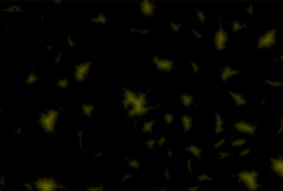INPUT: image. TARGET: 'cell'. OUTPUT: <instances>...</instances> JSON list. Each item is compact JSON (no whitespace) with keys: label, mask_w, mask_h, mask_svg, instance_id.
Wrapping results in <instances>:
<instances>
[{"label":"cell","mask_w":283,"mask_h":191,"mask_svg":"<svg viewBox=\"0 0 283 191\" xmlns=\"http://www.w3.org/2000/svg\"><path fill=\"white\" fill-rule=\"evenodd\" d=\"M236 178L247 191H259L261 188L259 173L255 170H242L236 174Z\"/></svg>","instance_id":"6da1fadb"},{"label":"cell","mask_w":283,"mask_h":191,"mask_svg":"<svg viewBox=\"0 0 283 191\" xmlns=\"http://www.w3.org/2000/svg\"><path fill=\"white\" fill-rule=\"evenodd\" d=\"M277 42V29L271 28L259 36L257 40V48L268 49L275 46Z\"/></svg>","instance_id":"7a4b0ae2"},{"label":"cell","mask_w":283,"mask_h":191,"mask_svg":"<svg viewBox=\"0 0 283 191\" xmlns=\"http://www.w3.org/2000/svg\"><path fill=\"white\" fill-rule=\"evenodd\" d=\"M257 129L256 124L242 120H238L233 125L235 132L245 136H254L257 133Z\"/></svg>","instance_id":"3957f363"},{"label":"cell","mask_w":283,"mask_h":191,"mask_svg":"<svg viewBox=\"0 0 283 191\" xmlns=\"http://www.w3.org/2000/svg\"><path fill=\"white\" fill-rule=\"evenodd\" d=\"M152 62L155 67L160 72H168L173 68L174 62L171 59L161 58L158 56L154 55Z\"/></svg>","instance_id":"277c9868"},{"label":"cell","mask_w":283,"mask_h":191,"mask_svg":"<svg viewBox=\"0 0 283 191\" xmlns=\"http://www.w3.org/2000/svg\"><path fill=\"white\" fill-rule=\"evenodd\" d=\"M228 40L227 33L222 28L221 24H220V27L215 33L214 36V45L216 49L219 51L224 50L227 44Z\"/></svg>","instance_id":"5b68a950"},{"label":"cell","mask_w":283,"mask_h":191,"mask_svg":"<svg viewBox=\"0 0 283 191\" xmlns=\"http://www.w3.org/2000/svg\"><path fill=\"white\" fill-rule=\"evenodd\" d=\"M270 169L275 175L283 181V155L273 156L269 159Z\"/></svg>","instance_id":"8992f818"},{"label":"cell","mask_w":283,"mask_h":191,"mask_svg":"<svg viewBox=\"0 0 283 191\" xmlns=\"http://www.w3.org/2000/svg\"><path fill=\"white\" fill-rule=\"evenodd\" d=\"M214 130L216 134L219 135L225 130V122L221 114L217 112H215L214 117Z\"/></svg>","instance_id":"52a82bcc"},{"label":"cell","mask_w":283,"mask_h":191,"mask_svg":"<svg viewBox=\"0 0 283 191\" xmlns=\"http://www.w3.org/2000/svg\"><path fill=\"white\" fill-rule=\"evenodd\" d=\"M241 72V70H240L226 66L222 68L221 71L220 72V78L222 81L226 82L233 76L239 74Z\"/></svg>","instance_id":"ba28073f"},{"label":"cell","mask_w":283,"mask_h":191,"mask_svg":"<svg viewBox=\"0 0 283 191\" xmlns=\"http://www.w3.org/2000/svg\"><path fill=\"white\" fill-rule=\"evenodd\" d=\"M228 94L235 105L237 107H241L246 105L247 102L246 98L241 93L235 91H228Z\"/></svg>","instance_id":"9c48e42d"},{"label":"cell","mask_w":283,"mask_h":191,"mask_svg":"<svg viewBox=\"0 0 283 191\" xmlns=\"http://www.w3.org/2000/svg\"><path fill=\"white\" fill-rule=\"evenodd\" d=\"M140 10L144 16L151 17L155 12V7L152 2L146 1L140 3Z\"/></svg>","instance_id":"30bf717a"},{"label":"cell","mask_w":283,"mask_h":191,"mask_svg":"<svg viewBox=\"0 0 283 191\" xmlns=\"http://www.w3.org/2000/svg\"><path fill=\"white\" fill-rule=\"evenodd\" d=\"M185 151L196 159H200L201 158L202 151L198 146L194 144H189L185 148Z\"/></svg>","instance_id":"8fae6325"},{"label":"cell","mask_w":283,"mask_h":191,"mask_svg":"<svg viewBox=\"0 0 283 191\" xmlns=\"http://www.w3.org/2000/svg\"><path fill=\"white\" fill-rule=\"evenodd\" d=\"M180 100L184 107H189L194 103V98L192 94L188 92H182L180 96Z\"/></svg>","instance_id":"7c38bea8"},{"label":"cell","mask_w":283,"mask_h":191,"mask_svg":"<svg viewBox=\"0 0 283 191\" xmlns=\"http://www.w3.org/2000/svg\"><path fill=\"white\" fill-rule=\"evenodd\" d=\"M181 124L184 132H188L192 129L193 120L188 115H184L181 118Z\"/></svg>","instance_id":"4fadbf2b"},{"label":"cell","mask_w":283,"mask_h":191,"mask_svg":"<svg viewBox=\"0 0 283 191\" xmlns=\"http://www.w3.org/2000/svg\"><path fill=\"white\" fill-rule=\"evenodd\" d=\"M247 143V141L245 138L239 137L232 140L231 145L233 148H243Z\"/></svg>","instance_id":"5bb4252c"},{"label":"cell","mask_w":283,"mask_h":191,"mask_svg":"<svg viewBox=\"0 0 283 191\" xmlns=\"http://www.w3.org/2000/svg\"><path fill=\"white\" fill-rule=\"evenodd\" d=\"M88 68H89V66L87 64L80 65L76 68V78H80V79H84L86 76L88 70Z\"/></svg>","instance_id":"9a60e30c"},{"label":"cell","mask_w":283,"mask_h":191,"mask_svg":"<svg viewBox=\"0 0 283 191\" xmlns=\"http://www.w3.org/2000/svg\"><path fill=\"white\" fill-rule=\"evenodd\" d=\"M231 30L233 32H238L240 31L242 29H245L247 28V25L245 23H241L237 20L233 21L230 24Z\"/></svg>","instance_id":"2e32d148"},{"label":"cell","mask_w":283,"mask_h":191,"mask_svg":"<svg viewBox=\"0 0 283 191\" xmlns=\"http://www.w3.org/2000/svg\"><path fill=\"white\" fill-rule=\"evenodd\" d=\"M155 125V122L154 120L146 121L143 123L142 127V132L144 133H152L154 129V126Z\"/></svg>","instance_id":"e0dca14e"},{"label":"cell","mask_w":283,"mask_h":191,"mask_svg":"<svg viewBox=\"0 0 283 191\" xmlns=\"http://www.w3.org/2000/svg\"><path fill=\"white\" fill-rule=\"evenodd\" d=\"M264 82L267 85L273 88H279L283 86V82L282 81L272 80V79H264Z\"/></svg>","instance_id":"ac0fdd59"},{"label":"cell","mask_w":283,"mask_h":191,"mask_svg":"<svg viewBox=\"0 0 283 191\" xmlns=\"http://www.w3.org/2000/svg\"><path fill=\"white\" fill-rule=\"evenodd\" d=\"M198 180L200 182H211L214 181V178L208 173H202L198 176Z\"/></svg>","instance_id":"d6986e66"},{"label":"cell","mask_w":283,"mask_h":191,"mask_svg":"<svg viewBox=\"0 0 283 191\" xmlns=\"http://www.w3.org/2000/svg\"><path fill=\"white\" fill-rule=\"evenodd\" d=\"M128 164L130 167L134 170H138L141 166L140 163L137 160L132 158L128 159Z\"/></svg>","instance_id":"ffe728a7"},{"label":"cell","mask_w":283,"mask_h":191,"mask_svg":"<svg viewBox=\"0 0 283 191\" xmlns=\"http://www.w3.org/2000/svg\"><path fill=\"white\" fill-rule=\"evenodd\" d=\"M156 145V140L153 139L146 140L145 143V145L146 147V148L150 150H152L154 148L155 146Z\"/></svg>","instance_id":"44dd1931"},{"label":"cell","mask_w":283,"mask_h":191,"mask_svg":"<svg viewBox=\"0 0 283 191\" xmlns=\"http://www.w3.org/2000/svg\"><path fill=\"white\" fill-rule=\"evenodd\" d=\"M163 119L166 124H171L174 120V116L172 113H167L163 116Z\"/></svg>","instance_id":"7402d4cb"},{"label":"cell","mask_w":283,"mask_h":191,"mask_svg":"<svg viewBox=\"0 0 283 191\" xmlns=\"http://www.w3.org/2000/svg\"><path fill=\"white\" fill-rule=\"evenodd\" d=\"M252 150L248 148H243L239 151V155L241 157H246L251 154Z\"/></svg>","instance_id":"603a6c76"},{"label":"cell","mask_w":283,"mask_h":191,"mask_svg":"<svg viewBox=\"0 0 283 191\" xmlns=\"http://www.w3.org/2000/svg\"><path fill=\"white\" fill-rule=\"evenodd\" d=\"M282 133H283V116L280 119L279 126L275 133V137L280 136Z\"/></svg>","instance_id":"cb8c5ba5"},{"label":"cell","mask_w":283,"mask_h":191,"mask_svg":"<svg viewBox=\"0 0 283 191\" xmlns=\"http://www.w3.org/2000/svg\"><path fill=\"white\" fill-rule=\"evenodd\" d=\"M231 156V153L227 151H221L218 154V158L220 160H224L227 159Z\"/></svg>","instance_id":"d4e9b609"},{"label":"cell","mask_w":283,"mask_h":191,"mask_svg":"<svg viewBox=\"0 0 283 191\" xmlns=\"http://www.w3.org/2000/svg\"><path fill=\"white\" fill-rule=\"evenodd\" d=\"M226 139L225 138H221L220 139L217 140L214 144V148L216 149H218L222 147V146L224 145L226 143Z\"/></svg>","instance_id":"484cf974"},{"label":"cell","mask_w":283,"mask_h":191,"mask_svg":"<svg viewBox=\"0 0 283 191\" xmlns=\"http://www.w3.org/2000/svg\"><path fill=\"white\" fill-rule=\"evenodd\" d=\"M196 14H197V16L198 17L199 21L201 23H204L205 20H206V16H205L204 12L203 11H202L201 10H198V11H196Z\"/></svg>","instance_id":"4316f807"},{"label":"cell","mask_w":283,"mask_h":191,"mask_svg":"<svg viewBox=\"0 0 283 191\" xmlns=\"http://www.w3.org/2000/svg\"><path fill=\"white\" fill-rule=\"evenodd\" d=\"M166 136L164 135H160L158 138V140H156V145H158L159 146H162L165 144V143H166Z\"/></svg>","instance_id":"83f0119b"},{"label":"cell","mask_w":283,"mask_h":191,"mask_svg":"<svg viewBox=\"0 0 283 191\" xmlns=\"http://www.w3.org/2000/svg\"><path fill=\"white\" fill-rule=\"evenodd\" d=\"M170 26H171L172 29V30H173L174 32H178L179 29H180V28H181V27L182 26V24H179V23H172V22H171V23H170Z\"/></svg>","instance_id":"f1b7e54d"},{"label":"cell","mask_w":283,"mask_h":191,"mask_svg":"<svg viewBox=\"0 0 283 191\" xmlns=\"http://www.w3.org/2000/svg\"><path fill=\"white\" fill-rule=\"evenodd\" d=\"M186 167L187 170L189 172V173L192 174V171H193V164H192V161L191 160L188 159L186 161Z\"/></svg>","instance_id":"f546056e"},{"label":"cell","mask_w":283,"mask_h":191,"mask_svg":"<svg viewBox=\"0 0 283 191\" xmlns=\"http://www.w3.org/2000/svg\"><path fill=\"white\" fill-rule=\"evenodd\" d=\"M200 189V187L197 185H194L189 186L186 189V191H198Z\"/></svg>","instance_id":"4dcf8cb0"},{"label":"cell","mask_w":283,"mask_h":191,"mask_svg":"<svg viewBox=\"0 0 283 191\" xmlns=\"http://www.w3.org/2000/svg\"><path fill=\"white\" fill-rule=\"evenodd\" d=\"M133 176L130 173H126L124 175L123 177L121 179V182H124L128 181L130 179L132 178Z\"/></svg>","instance_id":"1f68e13d"},{"label":"cell","mask_w":283,"mask_h":191,"mask_svg":"<svg viewBox=\"0 0 283 191\" xmlns=\"http://www.w3.org/2000/svg\"><path fill=\"white\" fill-rule=\"evenodd\" d=\"M246 12L248 13L249 15H253L254 14V7L252 5H250L246 8Z\"/></svg>","instance_id":"d6a6232c"},{"label":"cell","mask_w":283,"mask_h":191,"mask_svg":"<svg viewBox=\"0 0 283 191\" xmlns=\"http://www.w3.org/2000/svg\"><path fill=\"white\" fill-rule=\"evenodd\" d=\"M191 66L192 68V70L193 72H194L195 73H198L199 72V67H198V65L194 62H191Z\"/></svg>","instance_id":"836d02e7"},{"label":"cell","mask_w":283,"mask_h":191,"mask_svg":"<svg viewBox=\"0 0 283 191\" xmlns=\"http://www.w3.org/2000/svg\"><path fill=\"white\" fill-rule=\"evenodd\" d=\"M164 177H165L166 179L168 181H169L170 179V177H171L169 170L168 169H166L165 171H164Z\"/></svg>","instance_id":"e575fe53"},{"label":"cell","mask_w":283,"mask_h":191,"mask_svg":"<svg viewBox=\"0 0 283 191\" xmlns=\"http://www.w3.org/2000/svg\"><path fill=\"white\" fill-rule=\"evenodd\" d=\"M192 32L194 33V35L197 38H198V39H199V38H201L202 37V36L201 34L200 33L198 32L197 30L193 29V30H192Z\"/></svg>","instance_id":"d590c367"},{"label":"cell","mask_w":283,"mask_h":191,"mask_svg":"<svg viewBox=\"0 0 283 191\" xmlns=\"http://www.w3.org/2000/svg\"><path fill=\"white\" fill-rule=\"evenodd\" d=\"M166 154H167V156L169 158H172V156H173V152H172V151L171 149H168L167 150Z\"/></svg>","instance_id":"8d00e7d4"},{"label":"cell","mask_w":283,"mask_h":191,"mask_svg":"<svg viewBox=\"0 0 283 191\" xmlns=\"http://www.w3.org/2000/svg\"><path fill=\"white\" fill-rule=\"evenodd\" d=\"M278 59H279V60L280 62H283V54L280 55V56H279V58H278Z\"/></svg>","instance_id":"74e56055"},{"label":"cell","mask_w":283,"mask_h":191,"mask_svg":"<svg viewBox=\"0 0 283 191\" xmlns=\"http://www.w3.org/2000/svg\"><path fill=\"white\" fill-rule=\"evenodd\" d=\"M166 190H167L166 187H163V188H160V189H159L155 191H166Z\"/></svg>","instance_id":"f35d334b"},{"label":"cell","mask_w":283,"mask_h":191,"mask_svg":"<svg viewBox=\"0 0 283 191\" xmlns=\"http://www.w3.org/2000/svg\"><path fill=\"white\" fill-rule=\"evenodd\" d=\"M265 101H266V100H265V99H262V100H261V102H262V103H264L265 102Z\"/></svg>","instance_id":"ab89813d"},{"label":"cell","mask_w":283,"mask_h":191,"mask_svg":"<svg viewBox=\"0 0 283 191\" xmlns=\"http://www.w3.org/2000/svg\"></svg>","instance_id":"60d3db41"}]
</instances>
